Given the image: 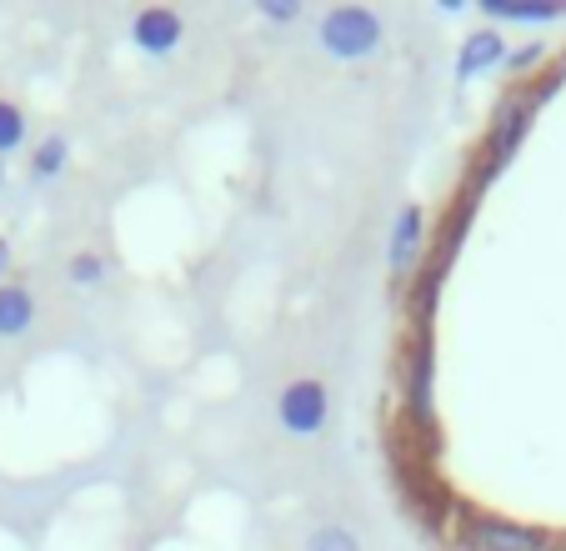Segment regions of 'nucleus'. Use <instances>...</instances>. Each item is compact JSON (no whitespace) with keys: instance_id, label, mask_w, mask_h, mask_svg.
I'll return each instance as SVG.
<instances>
[{"instance_id":"obj_14","label":"nucleus","mask_w":566,"mask_h":551,"mask_svg":"<svg viewBox=\"0 0 566 551\" xmlns=\"http://www.w3.org/2000/svg\"><path fill=\"white\" fill-rule=\"evenodd\" d=\"M31 170H35V176H41V180L61 176V170H65V136H51V141H45V146L35 150Z\"/></svg>"},{"instance_id":"obj_2","label":"nucleus","mask_w":566,"mask_h":551,"mask_svg":"<svg viewBox=\"0 0 566 551\" xmlns=\"http://www.w3.org/2000/svg\"><path fill=\"white\" fill-rule=\"evenodd\" d=\"M321 41H326L332 55L356 61V55H371L376 45H381V21H376V11H366V6H336V11H326V21H321Z\"/></svg>"},{"instance_id":"obj_16","label":"nucleus","mask_w":566,"mask_h":551,"mask_svg":"<svg viewBox=\"0 0 566 551\" xmlns=\"http://www.w3.org/2000/svg\"><path fill=\"white\" fill-rule=\"evenodd\" d=\"M532 61H542V45H526V51H506V65H512V71H526Z\"/></svg>"},{"instance_id":"obj_8","label":"nucleus","mask_w":566,"mask_h":551,"mask_svg":"<svg viewBox=\"0 0 566 551\" xmlns=\"http://www.w3.org/2000/svg\"><path fill=\"white\" fill-rule=\"evenodd\" d=\"M506 61V41L496 31H476V35H467V45H461V61H457V71H461V81H471L476 71H486V65H502Z\"/></svg>"},{"instance_id":"obj_1","label":"nucleus","mask_w":566,"mask_h":551,"mask_svg":"<svg viewBox=\"0 0 566 551\" xmlns=\"http://www.w3.org/2000/svg\"><path fill=\"white\" fill-rule=\"evenodd\" d=\"M562 541L542 527H522V521L502 517H471L461 527V551H556Z\"/></svg>"},{"instance_id":"obj_11","label":"nucleus","mask_w":566,"mask_h":551,"mask_svg":"<svg viewBox=\"0 0 566 551\" xmlns=\"http://www.w3.org/2000/svg\"><path fill=\"white\" fill-rule=\"evenodd\" d=\"M25 146V111L15 101H0V160Z\"/></svg>"},{"instance_id":"obj_17","label":"nucleus","mask_w":566,"mask_h":551,"mask_svg":"<svg viewBox=\"0 0 566 551\" xmlns=\"http://www.w3.org/2000/svg\"><path fill=\"white\" fill-rule=\"evenodd\" d=\"M6 256H11V251H6V241H0V261H6Z\"/></svg>"},{"instance_id":"obj_12","label":"nucleus","mask_w":566,"mask_h":551,"mask_svg":"<svg viewBox=\"0 0 566 551\" xmlns=\"http://www.w3.org/2000/svg\"><path fill=\"white\" fill-rule=\"evenodd\" d=\"M65 271H71L75 287H101V281H106V261H101L96 251L71 256V266H65Z\"/></svg>"},{"instance_id":"obj_10","label":"nucleus","mask_w":566,"mask_h":551,"mask_svg":"<svg viewBox=\"0 0 566 551\" xmlns=\"http://www.w3.org/2000/svg\"><path fill=\"white\" fill-rule=\"evenodd\" d=\"M481 11L496 21H556L562 0H481Z\"/></svg>"},{"instance_id":"obj_4","label":"nucleus","mask_w":566,"mask_h":551,"mask_svg":"<svg viewBox=\"0 0 566 551\" xmlns=\"http://www.w3.org/2000/svg\"><path fill=\"white\" fill-rule=\"evenodd\" d=\"M526 126H532V101L526 96H512L496 106L492 116V131H486V166H502V160L516 156V146L526 141Z\"/></svg>"},{"instance_id":"obj_9","label":"nucleus","mask_w":566,"mask_h":551,"mask_svg":"<svg viewBox=\"0 0 566 551\" xmlns=\"http://www.w3.org/2000/svg\"><path fill=\"white\" fill-rule=\"evenodd\" d=\"M35 326V297L25 287H0V336H25Z\"/></svg>"},{"instance_id":"obj_7","label":"nucleus","mask_w":566,"mask_h":551,"mask_svg":"<svg viewBox=\"0 0 566 551\" xmlns=\"http://www.w3.org/2000/svg\"><path fill=\"white\" fill-rule=\"evenodd\" d=\"M421 231H427V216H421V206H407V211L396 216V231H391V271H407V266L421 256Z\"/></svg>"},{"instance_id":"obj_13","label":"nucleus","mask_w":566,"mask_h":551,"mask_svg":"<svg viewBox=\"0 0 566 551\" xmlns=\"http://www.w3.org/2000/svg\"><path fill=\"white\" fill-rule=\"evenodd\" d=\"M306 551H361V541H356L346 527H316L306 541Z\"/></svg>"},{"instance_id":"obj_6","label":"nucleus","mask_w":566,"mask_h":551,"mask_svg":"<svg viewBox=\"0 0 566 551\" xmlns=\"http://www.w3.org/2000/svg\"><path fill=\"white\" fill-rule=\"evenodd\" d=\"M401 382H407L411 416H417L421 426H431V346H427V336L407 351V372H401Z\"/></svg>"},{"instance_id":"obj_5","label":"nucleus","mask_w":566,"mask_h":551,"mask_svg":"<svg viewBox=\"0 0 566 551\" xmlns=\"http://www.w3.org/2000/svg\"><path fill=\"white\" fill-rule=\"evenodd\" d=\"M130 35H136V45L146 55H166L181 41V15L166 11V6H146V11L136 15V25H130Z\"/></svg>"},{"instance_id":"obj_18","label":"nucleus","mask_w":566,"mask_h":551,"mask_svg":"<svg viewBox=\"0 0 566 551\" xmlns=\"http://www.w3.org/2000/svg\"><path fill=\"white\" fill-rule=\"evenodd\" d=\"M0 180H6V160H0Z\"/></svg>"},{"instance_id":"obj_15","label":"nucleus","mask_w":566,"mask_h":551,"mask_svg":"<svg viewBox=\"0 0 566 551\" xmlns=\"http://www.w3.org/2000/svg\"><path fill=\"white\" fill-rule=\"evenodd\" d=\"M261 15H266V21H296L301 6L296 0H261Z\"/></svg>"},{"instance_id":"obj_3","label":"nucleus","mask_w":566,"mask_h":551,"mask_svg":"<svg viewBox=\"0 0 566 551\" xmlns=\"http://www.w3.org/2000/svg\"><path fill=\"white\" fill-rule=\"evenodd\" d=\"M276 412H281V426H286V432L316 436L321 426H326V386L311 382V376L306 382H291L286 392H281Z\"/></svg>"}]
</instances>
